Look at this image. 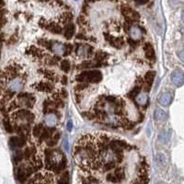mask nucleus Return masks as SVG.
I'll use <instances>...</instances> for the list:
<instances>
[{
    "instance_id": "obj_1",
    "label": "nucleus",
    "mask_w": 184,
    "mask_h": 184,
    "mask_svg": "<svg viewBox=\"0 0 184 184\" xmlns=\"http://www.w3.org/2000/svg\"><path fill=\"white\" fill-rule=\"evenodd\" d=\"M78 83H99L102 80V74L99 70L84 71L76 76Z\"/></svg>"
},
{
    "instance_id": "obj_2",
    "label": "nucleus",
    "mask_w": 184,
    "mask_h": 184,
    "mask_svg": "<svg viewBox=\"0 0 184 184\" xmlns=\"http://www.w3.org/2000/svg\"><path fill=\"white\" fill-rule=\"evenodd\" d=\"M13 118L15 120H23L27 122V124H30L34 121V114L27 110H19L13 114Z\"/></svg>"
},
{
    "instance_id": "obj_3",
    "label": "nucleus",
    "mask_w": 184,
    "mask_h": 184,
    "mask_svg": "<svg viewBox=\"0 0 184 184\" xmlns=\"http://www.w3.org/2000/svg\"><path fill=\"white\" fill-rule=\"evenodd\" d=\"M104 38L106 39L107 41L110 42L111 45H112L115 48H122V46L124 44V41L122 38H115L108 32L106 33L104 32Z\"/></svg>"
},
{
    "instance_id": "obj_4",
    "label": "nucleus",
    "mask_w": 184,
    "mask_h": 184,
    "mask_svg": "<svg viewBox=\"0 0 184 184\" xmlns=\"http://www.w3.org/2000/svg\"><path fill=\"white\" fill-rule=\"evenodd\" d=\"M33 87L36 90L39 91H44V92H50L54 91V85L52 83L49 82H40V83H36L35 85H33Z\"/></svg>"
},
{
    "instance_id": "obj_5",
    "label": "nucleus",
    "mask_w": 184,
    "mask_h": 184,
    "mask_svg": "<svg viewBox=\"0 0 184 184\" xmlns=\"http://www.w3.org/2000/svg\"><path fill=\"white\" fill-rule=\"evenodd\" d=\"M143 49H144V51H145L147 59L149 60V61H151V62H155L156 55H155V51H154L153 46H152L149 42H147V43H145Z\"/></svg>"
},
{
    "instance_id": "obj_6",
    "label": "nucleus",
    "mask_w": 184,
    "mask_h": 184,
    "mask_svg": "<svg viewBox=\"0 0 184 184\" xmlns=\"http://www.w3.org/2000/svg\"><path fill=\"white\" fill-rule=\"evenodd\" d=\"M171 79H172V82L174 83V85H176L177 87L181 86L184 83V74H183V72H181L180 70L174 71L172 73Z\"/></svg>"
},
{
    "instance_id": "obj_7",
    "label": "nucleus",
    "mask_w": 184,
    "mask_h": 184,
    "mask_svg": "<svg viewBox=\"0 0 184 184\" xmlns=\"http://www.w3.org/2000/svg\"><path fill=\"white\" fill-rule=\"evenodd\" d=\"M155 75H156V73L154 72V71H148V72H147V74H146V76H145V83H144V85H146V87H145V91H149V89H150V87H151V85H152V83H153V81H154V78H155Z\"/></svg>"
},
{
    "instance_id": "obj_8",
    "label": "nucleus",
    "mask_w": 184,
    "mask_h": 184,
    "mask_svg": "<svg viewBox=\"0 0 184 184\" xmlns=\"http://www.w3.org/2000/svg\"><path fill=\"white\" fill-rule=\"evenodd\" d=\"M75 30H76V27L72 22L66 24L63 30V33H64V36L65 37V39H67V40L71 39L75 34Z\"/></svg>"
},
{
    "instance_id": "obj_9",
    "label": "nucleus",
    "mask_w": 184,
    "mask_h": 184,
    "mask_svg": "<svg viewBox=\"0 0 184 184\" xmlns=\"http://www.w3.org/2000/svg\"><path fill=\"white\" fill-rule=\"evenodd\" d=\"M27 54L32 55L33 57H35L37 59H41L45 55V54L43 53V51H41V49L35 47V46H30V47L27 50Z\"/></svg>"
},
{
    "instance_id": "obj_10",
    "label": "nucleus",
    "mask_w": 184,
    "mask_h": 184,
    "mask_svg": "<svg viewBox=\"0 0 184 184\" xmlns=\"http://www.w3.org/2000/svg\"><path fill=\"white\" fill-rule=\"evenodd\" d=\"M72 19H73L72 13L69 12V11H65V12H64L60 16V18H59V24H65V25H66V24L70 23Z\"/></svg>"
},
{
    "instance_id": "obj_11",
    "label": "nucleus",
    "mask_w": 184,
    "mask_h": 184,
    "mask_svg": "<svg viewBox=\"0 0 184 184\" xmlns=\"http://www.w3.org/2000/svg\"><path fill=\"white\" fill-rule=\"evenodd\" d=\"M129 33H130L132 39L135 40V41H137L138 39L142 37V31H141V30L139 29V27H138V26L132 27L131 30H129Z\"/></svg>"
},
{
    "instance_id": "obj_12",
    "label": "nucleus",
    "mask_w": 184,
    "mask_h": 184,
    "mask_svg": "<svg viewBox=\"0 0 184 184\" xmlns=\"http://www.w3.org/2000/svg\"><path fill=\"white\" fill-rule=\"evenodd\" d=\"M41 73L43 74V76L48 78L49 80H52V81H56L57 80V75L53 71V70H50V69H42L40 71Z\"/></svg>"
},
{
    "instance_id": "obj_13",
    "label": "nucleus",
    "mask_w": 184,
    "mask_h": 184,
    "mask_svg": "<svg viewBox=\"0 0 184 184\" xmlns=\"http://www.w3.org/2000/svg\"><path fill=\"white\" fill-rule=\"evenodd\" d=\"M171 101H172V98H171L170 94L168 93V92L163 93L159 98V103L163 106H168L171 103Z\"/></svg>"
},
{
    "instance_id": "obj_14",
    "label": "nucleus",
    "mask_w": 184,
    "mask_h": 184,
    "mask_svg": "<svg viewBox=\"0 0 184 184\" xmlns=\"http://www.w3.org/2000/svg\"><path fill=\"white\" fill-rule=\"evenodd\" d=\"M60 136H61L60 133H55V134L50 138V139L47 141V146L50 147H55V145H57V143L59 142V139H60Z\"/></svg>"
},
{
    "instance_id": "obj_15",
    "label": "nucleus",
    "mask_w": 184,
    "mask_h": 184,
    "mask_svg": "<svg viewBox=\"0 0 184 184\" xmlns=\"http://www.w3.org/2000/svg\"><path fill=\"white\" fill-rule=\"evenodd\" d=\"M140 92H141V87L136 86V87H134V88H133V90H131L129 92L127 96L130 100H134L138 95L140 94Z\"/></svg>"
},
{
    "instance_id": "obj_16",
    "label": "nucleus",
    "mask_w": 184,
    "mask_h": 184,
    "mask_svg": "<svg viewBox=\"0 0 184 184\" xmlns=\"http://www.w3.org/2000/svg\"><path fill=\"white\" fill-rule=\"evenodd\" d=\"M167 115H166V112L161 110V109H157L156 110V112H155V119L157 121H164L166 119Z\"/></svg>"
},
{
    "instance_id": "obj_17",
    "label": "nucleus",
    "mask_w": 184,
    "mask_h": 184,
    "mask_svg": "<svg viewBox=\"0 0 184 184\" xmlns=\"http://www.w3.org/2000/svg\"><path fill=\"white\" fill-rule=\"evenodd\" d=\"M115 174V176L117 177V179H119V181H122L124 179H125V173H124V170L122 168H115V171L113 172Z\"/></svg>"
},
{
    "instance_id": "obj_18",
    "label": "nucleus",
    "mask_w": 184,
    "mask_h": 184,
    "mask_svg": "<svg viewBox=\"0 0 184 184\" xmlns=\"http://www.w3.org/2000/svg\"><path fill=\"white\" fill-rule=\"evenodd\" d=\"M42 130H43V127H42V124H41V123H39V124L35 125V126L32 128V134H33V136H35V137H40V135L41 134Z\"/></svg>"
},
{
    "instance_id": "obj_19",
    "label": "nucleus",
    "mask_w": 184,
    "mask_h": 184,
    "mask_svg": "<svg viewBox=\"0 0 184 184\" xmlns=\"http://www.w3.org/2000/svg\"><path fill=\"white\" fill-rule=\"evenodd\" d=\"M77 23H78V25H79V27H80L81 29H85V28L88 25V22H87V20L85 15H83V14H81V15L78 17V19H77Z\"/></svg>"
},
{
    "instance_id": "obj_20",
    "label": "nucleus",
    "mask_w": 184,
    "mask_h": 184,
    "mask_svg": "<svg viewBox=\"0 0 184 184\" xmlns=\"http://www.w3.org/2000/svg\"><path fill=\"white\" fill-rule=\"evenodd\" d=\"M57 184H69V173L67 171H65L62 174Z\"/></svg>"
},
{
    "instance_id": "obj_21",
    "label": "nucleus",
    "mask_w": 184,
    "mask_h": 184,
    "mask_svg": "<svg viewBox=\"0 0 184 184\" xmlns=\"http://www.w3.org/2000/svg\"><path fill=\"white\" fill-rule=\"evenodd\" d=\"M60 66H61V69L65 73H68L70 71V68H71V65H70V62L68 60H63V61H61Z\"/></svg>"
},
{
    "instance_id": "obj_22",
    "label": "nucleus",
    "mask_w": 184,
    "mask_h": 184,
    "mask_svg": "<svg viewBox=\"0 0 184 184\" xmlns=\"http://www.w3.org/2000/svg\"><path fill=\"white\" fill-rule=\"evenodd\" d=\"M106 179L109 182H111V183H118V182H120L119 179H117V177L115 176V174L111 173V172H110V173H108L106 175Z\"/></svg>"
},
{
    "instance_id": "obj_23",
    "label": "nucleus",
    "mask_w": 184,
    "mask_h": 184,
    "mask_svg": "<svg viewBox=\"0 0 184 184\" xmlns=\"http://www.w3.org/2000/svg\"><path fill=\"white\" fill-rule=\"evenodd\" d=\"M116 167V164H115V161H108L107 163L104 164L103 166V169L105 171H110L113 168H115Z\"/></svg>"
},
{
    "instance_id": "obj_24",
    "label": "nucleus",
    "mask_w": 184,
    "mask_h": 184,
    "mask_svg": "<svg viewBox=\"0 0 184 184\" xmlns=\"http://www.w3.org/2000/svg\"><path fill=\"white\" fill-rule=\"evenodd\" d=\"M59 62H61V58H60L59 56H54V57H52V58H50V59L48 60L47 64L50 65H57Z\"/></svg>"
},
{
    "instance_id": "obj_25",
    "label": "nucleus",
    "mask_w": 184,
    "mask_h": 184,
    "mask_svg": "<svg viewBox=\"0 0 184 184\" xmlns=\"http://www.w3.org/2000/svg\"><path fill=\"white\" fill-rule=\"evenodd\" d=\"M73 45L72 44H65V52H64V55L66 56V55H69L72 51H73Z\"/></svg>"
},
{
    "instance_id": "obj_26",
    "label": "nucleus",
    "mask_w": 184,
    "mask_h": 184,
    "mask_svg": "<svg viewBox=\"0 0 184 184\" xmlns=\"http://www.w3.org/2000/svg\"><path fill=\"white\" fill-rule=\"evenodd\" d=\"M87 87H88V84H87V83H77L76 86L75 87V90H76V91L85 90Z\"/></svg>"
},
{
    "instance_id": "obj_27",
    "label": "nucleus",
    "mask_w": 184,
    "mask_h": 184,
    "mask_svg": "<svg viewBox=\"0 0 184 184\" xmlns=\"http://www.w3.org/2000/svg\"><path fill=\"white\" fill-rule=\"evenodd\" d=\"M83 116H84L85 118H87V120H91V121L94 120V119L96 118L94 112H89V111H85V112H83Z\"/></svg>"
},
{
    "instance_id": "obj_28",
    "label": "nucleus",
    "mask_w": 184,
    "mask_h": 184,
    "mask_svg": "<svg viewBox=\"0 0 184 184\" xmlns=\"http://www.w3.org/2000/svg\"><path fill=\"white\" fill-rule=\"evenodd\" d=\"M76 38L77 40H82V41H89V39H90V37L87 36V35H86L85 33H83L82 31L79 32V33H77L76 36Z\"/></svg>"
},
{
    "instance_id": "obj_29",
    "label": "nucleus",
    "mask_w": 184,
    "mask_h": 184,
    "mask_svg": "<svg viewBox=\"0 0 184 184\" xmlns=\"http://www.w3.org/2000/svg\"><path fill=\"white\" fill-rule=\"evenodd\" d=\"M4 125H5L6 130H7L9 133H11V132H12V127H11V125H10L9 121H8L7 119H5V120H4Z\"/></svg>"
},
{
    "instance_id": "obj_30",
    "label": "nucleus",
    "mask_w": 184,
    "mask_h": 184,
    "mask_svg": "<svg viewBox=\"0 0 184 184\" xmlns=\"http://www.w3.org/2000/svg\"><path fill=\"white\" fill-rule=\"evenodd\" d=\"M60 96H61V98H66L67 97V92H66V90L65 89H62L60 92Z\"/></svg>"
},
{
    "instance_id": "obj_31",
    "label": "nucleus",
    "mask_w": 184,
    "mask_h": 184,
    "mask_svg": "<svg viewBox=\"0 0 184 184\" xmlns=\"http://www.w3.org/2000/svg\"><path fill=\"white\" fill-rule=\"evenodd\" d=\"M105 100H106L107 101H109V102H113V103H115V102L117 101V99L114 98V97H107Z\"/></svg>"
},
{
    "instance_id": "obj_32",
    "label": "nucleus",
    "mask_w": 184,
    "mask_h": 184,
    "mask_svg": "<svg viewBox=\"0 0 184 184\" xmlns=\"http://www.w3.org/2000/svg\"><path fill=\"white\" fill-rule=\"evenodd\" d=\"M134 1L137 4H139V5H145V4H147L149 1V0H134Z\"/></svg>"
},
{
    "instance_id": "obj_33",
    "label": "nucleus",
    "mask_w": 184,
    "mask_h": 184,
    "mask_svg": "<svg viewBox=\"0 0 184 184\" xmlns=\"http://www.w3.org/2000/svg\"><path fill=\"white\" fill-rule=\"evenodd\" d=\"M66 128H67V130H68L69 132L72 130V128H73V122H72V121H68V122H67Z\"/></svg>"
},
{
    "instance_id": "obj_34",
    "label": "nucleus",
    "mask_w": 184,
    "mask_h": 184,
    "mask_svg": "<svg viewBox=\"0 0 184 184\" xmlns=\"http://www.w3.org/2000/svg\"><path fill=\"white\" fill-rule=\"evenodd\" d=\"M61 83H62L63 85H65V84L67 83V76H63L61 77Z\"/></svg>"
},
{
    "instance_id": "obj_35",
    "label": "nucleus",
    "mask_w": 184,
    "mask_h": 184,
    "mask_svg": "<svg viewBox=\"0 0 184 184\" xmlns=\"http://www.w3.org/2000/svg\"><path fill=\"white\" fill-rule=\"evenodd\" d=\"M179 59L184 63V50L183 51H181L180 53H179Z\"/></svg>"
},
{
    "instance_id": "obj_36",
    "label": "nucleus",
    "mask_w": 184,
    "mask_h": 184,
    "mask_svg": "<svg viewBox=\"0 0 184 184\" xmlns=\"http://www.w3.org/2000/svg\"><path fill=\"white\" fill-rule=\"evenodd\" d=\"M75 97H76V98H75V99H76V102H77V103H79V102H80V100H81V98H80V97H81V96H80V94H78V93H76V96H75Z\"/></svg>"
},
{
    "instance_id": "obj_37",
    "label": "nucleus",
    "mask_w": 184,
    "mask_h": 184,
    "mask_svg": "<svg viewBox=\"0 0 184 184\" xmlns=\"http://www.w3.org/2000/svg\"><path fill=\"white\" fill-rule=\"evenodd\" d=\"M85 1L88 4L90 3H94V2H97V1H101V0H85Z\"/></svg>"
},
{
    "instance_id": "obj_38",
    "label": "nucleus",
    "mask_w": 184,
    "mask_h": 184,
    "mask_svg": "<svg viewBox=\"0 0 184 184\" xmlns=\"http://www.w3.org/2000/svg\"><path fill=\"white\" fill-rule=\"evenodd\" d=\"M181 19H182V20L184 21V9H183L182 12H181Z\"/></svg>"
},
{
    "instance_id": "obj_39",
    "label": "nucleus",
    "mask_w": 184,
    "mask_h": 184,
    "mask_svg": "<svg viewBox=\"0 0 184 184\" xmlns=\"http://www.w3.org/2000/svg\"><path fill=\"white\" fill-rule=\"evenodd\" d=\"M133 184H143L142 182H140L139 180H136L135 182H133Z\"/></svg>"
},
{
    "instance_id": "obj_40",
    "label": "nucleus",
    "mask_w": 184,
    "mask_h": 184,
    "mask_svg": "<svg viewBox=\"0 0 184 184\" xmlns=\"http://www.w3.org/2000/svg\"></svg>"
}]
</instances>
